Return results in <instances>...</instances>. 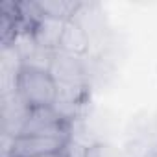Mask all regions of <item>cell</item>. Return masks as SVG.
<instances>
[{"label": "cell", "mask_w": 157, "mask_h": 157, "mask_svg": "<svg viewBox=\"0 0 157 157\" xmlns=\"http://www.w3.org/2000/svg\"><path fill=\"white\" fill-rule=\"evenodd\" d=\"M15 93L28 109L56 107L59 87L48 68L22 65L15 78Z\"/></svg>", "instance_id": "1"}, {"label": "cell", "mask_w": 157, "mask_h": 157, "mask_svg": "<svg viewBox=\"0 0 157 157\" xmlns=\"http://www.w3.org/2000/svg\"><path fill=\"white\" fill-rule=\"evenodd\" d=\"M70 144V133L46 135H19L10 139L4 157H39L54 151H63Z\"/></svg>", "instance_id": "2"}, {"label": "cell", "mask_w": 157, "mask_h": 157, "mask_svg": "<svg viewBox=\"0 0 157 157\" xmlns=\"http://www.w3.org/2000/svg\"><path fill=\"white\" fill-rule=\"evenodd\" d=\"M46 133H70V120H67L56 107L28 109V115L24 118L19 135H46Z\"/></svg>", "instance_id": "3"}, {"label": "cell", "mask_w": 157, "mask_h": 157, "mask_svg": "<svg viewBox=\"0 0 157 157\" xmlns=\"http://www.w3.org/2000/svg\"><path fill=\"white\" fill-rule=\"evenodd\" d=\"M48 70L59 89H85V67L82 57L54 52Z\"/></svg>", "instance_id": "4"}, {"label": "cell", "mask_w": 157, "mask_h": 157, "mask_svg": "<svg viewBox=\"0 0 157 157\" xmlns=\"http://www.w3.org/2000/svg\"><path fill=\"white\" fill-rule=\"evenodd\" d=\"M65 22L67 21H59V19H52L41 13V17H37L32 24V33L33 39L37 43V46L44 52H57L59 50V43H61V35L65 30Z\"/></svg>", "instance_id": "5"}, {"label": "cell", "mask_w": 157, "mask_h": 157, "mask_svg": "<svg viewBox=\"0 0 157 157\" xmlns=\"http://www.w3.org/2000/svg\"><path fill=\"white\" fill-rule=\"evenodd\" d=\"M89 50H91V33L72 17L70 21L65 22V30H63L57 52L83 57L89 54Z\"/></svg>", "instance_id": "6"}, {"label": "cell", "mask_w": 157, "mask_h": 157, "mask_svg": "<svg viewBox=\"0 0 157 157\" xmlns=\"http://www.w3.org/2000/svg\"><path fill=\"white\" fill-rule=\"evenodd\" d=\"M39 11L46 17L59 19V21H70L78 10L82 8V2H65V0H50V2H37Z\"/></svg>", "instance_id": "7"}, {"label": "cell", "mask_w": 157, "mask_h": 157, "mask_svg": "<svg viewBox=\"0 0 157 157\" xmlns=\"http://www.w3.org/2000/svg\"><path fill=\"white\" fill-rule=\"evenodd\" d=\"M39 157H72V155H70V148H67L63 151H54V153H46V155H39Z\"/></svg>", "instance_id": "8"}, {"label": "cell", "mask_w": 157, "mask_h": 157, "mask_svg": "<svg viewBox=\"0 0 157 157\" xmlns=\"http://www.w3.org/2000/svg\"><path fill=\"white\" fill-rule=\"evenodd\" d=\"M85 157H98V155H96V150H94V148H93V150H89V151L85 153Z\"/></svg>", "instance_id": "9"}, {"label": "cell", "mask_w": 157, "mask_h": 157, "mask_svg": "<svg viewBox=\"0 0 157 157\" xmlns=\"http://www.w3.org/2000/svg\"><path fill=\"white\" fill-rule=\"evenodd\" d=\"M150 157H157V148H155V150H153V153H151V155H150Z\"/></svg>", "instance_id": "10"}]
</instances>
